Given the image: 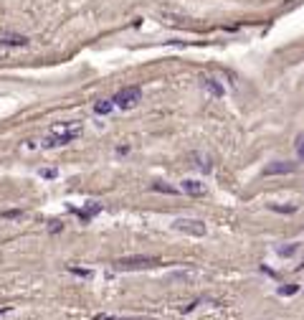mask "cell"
<instances>
[{"mask_svg": "<svg viewBox=\"0 0 304 320\" xmlns=\"http://www.w3.org/2000/svg\"><path fill=\"white\" fill-rule=\"evenodd\" d=\"M297 155H299V160H304V137L297 140Z\"/></svg>", "mask_w": 304, "mask_h": 320, "instance_id": "12", "label": "cell"}, {"mask_svg": "<svg viewBox=\"0 0 304 320\" xmlns=\"http://www.w3.org/2000/svg\"><path fill=\"white\" fill-rule=\"evenodd\" d=\"M142 99V89L140 87H124V89H119L117 94H114V104L117 107H122V110H132V107L137 104Z\"/></svg>", "mask_w": 304, "mask_h": 320, "instance_id": "3", "label": "cell"}, {"mask_svg": "<svg viewBox=\"0 0 304 320\" xmlns=\"http://www.w3.org/2000/svg\"><path fill=\"white\" fill-rule=\"evenodd\" d=\"M297 290H299L297 285H289V287H281V290H279V295H294Z\"/></svg>", "mask_w": 304, "mask_h": 320, "instance_id": "14", "label": "cell"}, {"mask_svg": "<svg viewBox=\"0 0 304 320\" xmlns=\"http://www.w3.org/2000/svg\"><path fill=\"white\" fill-rule=\"evenodd\" d=\"M203 87H205L213 97H223V87H221V84L215 81V79H210V76H205V79H203Z\"/></svg>", "mask_w": 304, "mask_h": 320, "instance_id": "8", "label": "cell"}, {"mask_svg": "<svg viewBox=\"0 0 304 320\" xmlns=\"http://www.w3.org/2000/svg\"><path fill=\"white\" fill-rule=\"evenodd\" d=\"M81 135V122H58L51 127V137L46 140V147H58V145H69Z\"/></svg>", "mask_w": 304, "mask_h": 320, "instance_id": "1", "label": "cell"}, {"mask_svg": "<svg viewBox=\"0 0 304 320\" xmlns=\"http://www.w3.org/2000/svg\"><path fill=\"white\" fill-rule=\"evenodd\" d=\"M28 44V38L26 36H20V33H5V31H0V46H26Z\"/></svg>", "mask_w": 304, "mask_h": 320, "instance_id": "6", "label": "cell"}, {"mask_svg": "<svg viewBox=\"0 0 304 320\" xmlns=\"http://www.w3.org/2000/svg\"><path fill=\"white\" fill-rule=\"evenodd\" d=\"M175 229L183 231V234H190V237H205V231H208L201 219H178Z\"/></svg>", "mask_w": 304, "mask_h": 320, "instance_id": "4", "label": "cell"}, {"mask_svg": "<svg viewBox=\"0 0 304 320\" xmlns=\"http://www.w3.org/2000/svg\"><path fill=\"white\" fill-rule=\"evenodd\" d=\"M112 107H114V102L101 99V102H97V104H94V112H97V115H109V112H112Z\"/></svg>", "mask_w": 304, "mask_h": 320, "instance_id": "9", "label": "cell"}, {"mask_svg": "<svg viewBox=\"0 0 304 320\" xmlns=\"http://www.w3.org/2000/svg\"><path fill=\"white\" fill-rule=\"evenodd\" d=\"M152 188H155V191H165V193H175V191H172L170 186H162V183H155Z\"/></svg>", "mask_w": 304, "mask_h": 320, "instance_id": "15", "label": "cell"}, {"mask_svg": "<svg viewBox=\"0 0 304 320\" xmlns=\"http://www.w3.org/2000/svg\"><path fill=\"white\" fill-rule=\"evenodd\" d=\"M180 188L185 191V193H190V196H203V193H205V186L198 183V181H183Z\"/></svg>", "mask_w": 304, "mask_h": 320, "instance_id": "7", "label": "cell"}, {"mask_svg": "<svg viewBox=\"0 0 304 320\" xmlns=\"http://www.w3.org/2000/svg\"><path fill=\"white\" fill-rule=\"evenodd\" d=\"M8 51H10V49H8V46H0V59H3V56H5V54H8Z\"/></svg>", "mask_w": 304, "mask_h": 320, "instance_id": "17", "label": "cell"}, {"mask_svg": "<svg viewBox=\"0 0 304 320\" xmlns=\"http://www.w3.org/2000/svg\"><path fill=\"white\" fill-rule=\"evenodd\" d=\"M160 262L155 257H124L114 262V269L122 272H135V269H150V267H157Z\"/></svg>", "mask_w": 304, "mask_h": 320, "instance_id": "2", "label": "cell"}, {"mask_svg": "<svg viewBox=\"0 0 304 320\" xmlns=\"http://www.w3.org/2000/svg\"><path fill=\"white\" fill-rule=\"evenodd\" d=\"M20 213H23V211H3L0 216H3V219H18Z\"/></svg>", "mask_w": 304, "mask_h": 320, "instance_id": "13", "label": "cell"}, {"mask_svg": "<svg viewBox=\"0 0 304 320\" xmlns=\"http://www.w3.org/2000/svg\"><path fill=\"white\" fill-rule=\"evenodd\" d=\"M41 176H43V178H56V170H43Z\"/></svg>", "mask_w": 304, "mask_h": 320, "instance_id": "16", "label": "cell"}, {"mask_svg": "<svg viewBox=\"0 0 304 320\" xmlns=\"http://www.w3.org/2000/svg\"><path fill=\"white\" fill-rule=\"evenodd\" d=\"M299 249V244H289V247H281L279 249V254H281V257H292V254Z\"/></svg>", "mask_w": 304, "mask_h": 320, "instance_id": "10", "label": "cell"}, {"mask_svg": "<svg viewBox=\"0 0 304 320\" xmlns=\"http://www.w3.org/2000/svg\"><path fill=\"white\" fill-rule=\"evenodd\" d=\"M297 170V165L294 163H281V160H276V163H271V165H266L264 168V176H284V173H294Z\"/></svg>", "mask_w": 304, "mask_h": 320, "instance_id": "5", "label": "cell"}, {"mask_svg": "<svg viewBox=\"0 0 304 320\" xmlns=\"http://www.w3.org/2000/svg\"><path fill=\"white\" fill-rule=\"evenodd\" d=\"M94 320H147V318H117V315H97Z\"/></svg>", "mask_w": 304, "mask_h": 320, "instance_id": "11", "label": "cell"}, {"mask_svg": "<svg viewBox=\"0 0 304 320\" xmlns=\"http://www.w3.org/2000/svg\"><path fill=\"white\" fill-rule=\"evenodd\" d=\"M302 267H304V264H302Z\"/></svg>", "mask_w": 304, "mask_h": 320, "instance_id": "18", "label": "cell"}]
</instances>
